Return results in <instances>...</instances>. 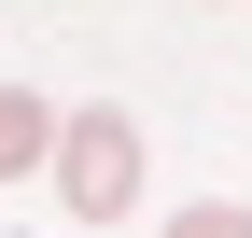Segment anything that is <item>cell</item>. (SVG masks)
I'll return each instance as SVG.
<instances>
[{
	"instance_id": "cell-2",
	"label": "cell",
	"mask_w": 252,
	"mask_h": 238,
	"mask_svg": "<svg viewBox=\"0 0 252 238\" xmlns=\"http://www.w3.org/2000/svg\"><path fill=\"white\" fill-rule=\"evenodd\" d=\"M56 126H70V112H42L28 84H0V182H14V168H56Z\"/></svg>"
},
{
	"instance_id": "cell-3",
	"label": "cell",
	"mask_w": 252,
	"mask_h": 238,
	"mask_svg": "<svg viewBox=\"0 0 252 238\" xmlns=\"http://www.w3.org/2000/svg\"><path fill=\"white\" fill-rule=\"evenodd\" d=\"M168 238H252V210H182Z\"/></svg>"
},
{
	"instance_id": "cell-1",
	"label": "cell",
	"mask_w": 252,
	"mask_h": 238,
	"mask_svg": "<svg viewBox=\"0 0 252 238\" xmlns=\"http://www.w3.org/2000/svg\"><path fill=\"white\" fill-rule=\"evenodd\" d=\"M56 196H70L84 224H112L126 196H140V126H126V112H70V126H56Z\"/></svg>"
}]
</instances>
